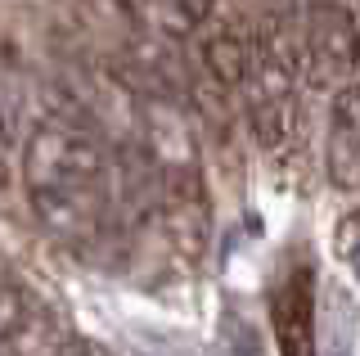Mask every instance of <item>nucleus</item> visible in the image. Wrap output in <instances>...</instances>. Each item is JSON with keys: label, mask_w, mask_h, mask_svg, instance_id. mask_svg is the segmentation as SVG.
Instances as JSON below:
<instances>
[{"label": "nucleus", "mask_w": 360, "mask_h": 356, "mask_svg": "<svg viewBox=\"0 0 360 356\" xmlns=\"http://www.w3.org/2000/svg\"><path fill=\"white\" fill-rule=\"evenodd\" d=\"M22 190L45 230L82 239L108 203V163L90 136L63 122H41L22 144Z\"/></svg>", "instance_id": "nucleus-1"}, {"label": "nucleus", "mask_w": 360, "mask_h": 356, "mask_svg": "<svg viewBox=\"0 0 360 356\" xmlns=\"http://www.w3.org/2000/svg\"><path fill=\"white\" fill-rule=\"evenodd\" d=\"M158 212H162L172 248L185 262H202L212 243V198L194 163H167L158 172Z\"/></svg>", "instance_id": "nucleus-2"}, {"label": "nucleus", "mask_w": 360, "mask_h": 356, "mask_svg": "<svg viewBox=\"0 0 360 356\" xmlns=\"http://www.w3.org/2000/svg\"><path fill=\"white\" fill-rule=\"evenodd\" d=\"M302 46H307V68L311 82H333V77L356 72L360 59V32L352 23L342 5L333 0H311L307 9V32H302Z\"/></svg>", "instance_id": "nucleus-3"}, {"label": "nucleus", "mask_w": 360, "mask_h": 356, "mask_svg": "<svg viewBox=\"0 0 360 356\" xmlns=\"http://www.w3.org/2000/svg\"><path fill=\"white\" fill-rule=\"evenodd\" d=\"M324 172L333 190H360V82L342 86L329 104Z\"/></svg>", "instance_id": "nucleus-4"}, {"label": "nucleus", "mask_w": 360, "mask_h": 356, "mask_svg": "<svg viewBox=\"0 0 360 356\" xmlns=\"http://www.w3.org/2000/svg\"><path fill=\"white\" fill-rule=\"evenodd\" d=\"M270 325L279 338V356H315V298L311 271H288V280L270 298Z\"/></svg>", "instance_id": "nucleus-5"}, {"label": "nucleus", "mask_w": 360, "mask_h": 356, "mask_svg": "<svg viewBox=\"0 0 360 356\" xmlns=\"http://www.w3.org/2000/svg\"><path fill=\"white\" fill-rule=\"evenodd\" d=\"M198 54H202V68H207L212 86L230 91V86H248L252 77V41L243 37V27H207L198 41Z\"/></svg>", "instance_id": "nucleus-6"}, {"label": "nucleus", "mask_w": 360, "mask_h": 356, "mask_svg": "<svg viewBox=\"0 0 360 356\" xmlns=\"http://www.w3.org/2000/svg\"><path fill=\"white\" fill-rule=\"evenodd\" d=\"M27 311H32L27 288L5 275V280H0V343H9V333H14L22 320H27Z\"/></svg>", "instance_id": "nucleus-7"}, {"label": "nucleus", "mask_w": 360, "mask_h": 356, "mask_svg": "<svg viewBox=\"0 0 360 356\" xmlns=\"http://www.w3.org/2000/svg\"><path fill=\"white\" fill-rule=\"evenodd\" d=\"M338 248H342V258L352 262V271L360 275V212L342 221V230H338Z\"/></svg>", "instance_id": "nucleus-8"}, {"label": "nucleus", "mask_w": 360, "mask_h": 356, "mask_svg": "<svg viewBox=\"0 0 360 356\" xmlns=\"http://www.w3.org/2000/svg\"><path fill=\"white\" fill-rule=\"evenodd\" d=\"M112 5H117V14L127 18V23H135V27H149V23H153L158 0H112Z\"/></svg>", "instance_id": "nucleus-9"}, {"label": "nucleus", "mask_w": 360, "mask_h": 356, "mask_svg": "<svg viewBox=\"0 0 360 356\" xmlns=\"http://www.w3.org/2000/svg\"><path fill=\"white\" fill-rule=\"evenodd\" d=\"M50 356H90V348H86L82 338H63V343H59V348H54Z\"/></svg>", "instance_id": "nucleus-10"}, {"label": "nucleus", "mask_w": 360, "mask_h": 356, "mask_svg": "<svg viewBox=\"0 0 360 356\" xmlns=\"http://www.w3.org/2000/svg\"><path fill=\"white\" fill-rule=\"evenodd\" d=\"M5 190H9V163L0 158V203H5Z\"/></svg>", "instance_id": "nucleus-11"}, {"label": "nucleus", "mask_w": 360, "mask_h": 356, "mask_svg": "<svg viewBox=\"0 0 360 356\" xmlns=\"http://www.w3.org/2000/svg\"><path fill=\"white\" fill-rule=\"evenodd\" d=\"M0 356H14V352H9V348H0Z\"/></svg>", "instance_id": "nucleus-12"}]
</instances>
